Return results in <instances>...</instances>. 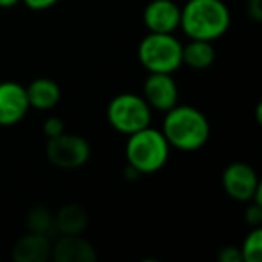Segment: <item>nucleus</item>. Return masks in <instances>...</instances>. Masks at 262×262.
<instances>
[{
    "label": "nucleus",
    "mask_w": 262,
    "mask_h": 262,
    "mask_svg": "<svg viewBox=\"0 0 262 262\" xmlns=\"http://www.w3.org/2000/svg\"><path fill=\"white\" fill-rule=\"evenodd\" d=\"M162 133L178 151H198L210 139V124L203 112L189 104H176L165 112Z\"/></svg>",
    "instance_id": "obj_1"
},
{
    "label": "nucleus",
    "mask_w": 262,
    "mask_h": 262,
    "mask_svg": "<svg viewBox=\"0 0 262 262\" xmlns=\"http://www.w3.org/2000/svg\"><path fill=\"white\" fill-rule=\"evenodd\" d=\"M182 47L172 33H149L139 45V61L147 72L172 74L183 65Z\"/></svg>",
    "instance_id": "obj_4"
},
{
    "label": "nucleus",
    "mask_w": 262,
    "mask_h": 262,
    "mask_svg": "<svg viewBox=\"0 0 262 262\" xmlns=\"http://www.w3.org/2000/svg\"><path fill=\"white\" fill-rule=\"evenodd\" d=\"M246 9H248V15H250L251 20L260 22L262 20V0H248Z\"/></svg>",
    "instance_id": "obj_22"
},
{
    "label": "nucleus",
    "mask_w": 262,
    "mask_h": 262,
    "mask_svg": "<svg viewBox=\"0 0 262 262\" xmlns=\"http://www.w3.org/2000/svg\"><path fill=\"white\" fill-rule=\"evenodd\" d=\"M51 258L54 262H95L97 253L94 244L81 235H61L52 244Z\"/></svg>",
    "instance_id": "obj_11"
},
{
    "label": "nucleus",
    "mask_w": 262,
    "mask_h": 262,
    "mask_svg": "<svg viewBox=\"0 0 262 262\" xmlns=\"http://www.w3.org/2000/svg\"><path fill=\"white\" fill-rule=\"evenodd\" d=\"M26 86L15 81L0 83V126H15L29 112Z\"/></svg>",
    "instance_id": "obj_9"
},
{
    "label": "nucleus",
    "mask_w": 262,
    "mask_h": 262,
    "mask_svg": "<svg viewBox=\"0 0 262 262\" xmlns=\"http://www.w3.org/2000/svg\"><path fill=\"white\" fill-rule=\"evenodd\" d=\"M52 243L49 235L29 232L20 237L13 246V260L16 262H45L51 258Z\"/></svg>",
    "instance_id": "obj_12"
},
{
    "label": "nucleus",
    "mask_w": 262,
    "mask_h": 262,
    "mask_svg": "<svg viewBox=\"0 0 262 262\" xmlns=\"http://www.w3.org/2000/svg\"><path fill=\"white\" fill-rule=\"evenodd\" d=\"M47 158L59 169L83 167L90 158V144L83 137L63 131L61 135L49 139Z\"/></svg>",
    "instance_id": "obj_6"
},
{
    "label": "nucleus",
    "mask_w": 262,
    "mask_h": 262,
    "mask_svg": "<svg viewBox=\"0 0 262 262\" xmlns=\"http://www.w3.org/2000/svg\"><path fill=\"white\" fill-rule=\"evenodd\" d=\"M63 131H65V122H63L59 117H49V119L43 122V133H45V137H49V139L61 135Z\"/></svg>",
    "instance_id": "obj_19"
},
{
    "label": "nucleus",
    "mask_w": 262,
    "mask_h": 262,
    "mask_svg": "<svg viewBox=\"0 0 262 262\" xmlns=\"http://www.w3.org/2000/svg\"><path fill=\"white\" fill-rule=\"evenodd\" d=\"M171 146L160 129L147 126L127 135L126 160L127 165L140 174H153L160 171L169 160Z\"/></svg>",
    "instance_id": "obj_3"
},
{
    "label": "nucleus",
    "mask_w": 262,
    "mask_h": 262,
    "mask_svg": "<svg viewBox=\"0 0 262 262\" xmlns=\"http://www.w3.org/2000/svg\"><path fill=\"white\" fill-rule=\"evenodd\" d=\"M106 115L113 129L122 135H131L151 124V106L142 95L119 94L110 101Z\"/></svg>",
    "instance_id": "obj_5"
},
{
    "label": "nucleus",
    "mask_w": 262,
    "mask_h": 262,
    "mask_svg": "<svg viewBox=\"0 0 262 262\" xmlns=\"http://www.w3.org/2000/svg\"><path fill=\"white\" fill-rule=\"evenodd\" d=\"M142 97L151 106V110L167 112L172 106L178 104V83L172 74L165 72H149L147 79L144 81Z\"/></svg>",
    "instance_id": "obj_8"
},
{
    "label": "nucleus",
    "mask_w": 262,
    "mask_h": 262,
    "mask_svg": "<svg viewBox=\"0 0 262 262\" xmlns=\"http://www.w3.org/2000/svg\"><path fill=\"white\" fill-rule=\"evenodd\" d=\"M180 27L190 40L214 41L230 27V11L223 0H187Z\"/></svg>",
    "instance_id": "obj_2"
},
{
    "label": "nucleus",
    "mask_w": 262,
    "mask_h": 262,
    "mask_svg": "<svg viewBox=\"0 0 262 262\" xmlns=\"http://www.w3.org/2000/svg\"><path fill=\"white\" fill-rule=\"evenodd\" d=\"M182 8L172 0H151L144 9V24L149 33H174L180 27Z\"/></svg>",
    "instance_id": "obj_10"
},
{
    "label": "nucleus",
    "mask_w": 262,
    "mask_h": 262,
    "mask_svg": "<svg viewBox=\"0 0 262 262\" xmlns=\"http://www.w3.org/2000/svg\"><path fill=\"white\" fill-rule=\"evenodd\" d=\"M27 230L29 232H34V233H41V235H51L52 232L56 230V225H54V215L49 208L38 207L31 208L29 214H27Z\"/></svg>",
    "instance_id": "obj_16"
},
{
    "label": "nucleus",
    "mask_w": 262,
    "mask_h": 262,
    "mask_svg": "<svg viewBox=\"0 0 262 262\" xmlns=\"http://www.w3.org/2000/svg\"><path fill=\"white\" fill-rule=\"evenodd\" d=\"M24 4L33 11H45V9L52 8L54 4H58L59 0H22Z\"/></svg>",
    "instance_id": "obj_21"
},
{
    "label": "nucleus",
    "mask_w": 262,
    "mask_h": 262,
    "mask_svg": "<svg viewBox=\"0 0 262 262\" xmlns=\"http://www.w3.org/2000/svg\"><path fill=\"white\" fill-rule=\"evenodd\" d=\"M223 187L232 200L248 203L260 187V182L251 165L244 162H233L223 172Z\"/></svg>",
    "instance_id": "obj_7"
},
{
    "label": "nucleus",
    "mask_w": 262,
    "mask_h": 262,
    "mask_svg": "<svg viewBox=\"0 0 262 262\" xmlns=\"http://www.w3.org/2000/svg\"><path fill=\"white\" fill-rule=\"evenodd\" d=\"M243 262H260L262 258V228L257 226L246 235L243 246L239 248Z\"/></svg>",
    "instance_id": "obj_17"
},
{
    "label": "nucleus",
    "mask_w": 262,
    "mask_h": 262,
    "mask_svg": "<svg viewBox=\"0 0 262 262\" xmlns=\"http://www.w3.org/2000/svg\"><path fill=\"white\" fill-rule=\"evenodd\" d=\"M217 258L221 262H243V255L237 246H225L219 251Z\"/></svg>",
    "instance_id": "obj_20"
},
{
    "label": "nucleus",
    "mask_w": 262,
    "mask_h": 262,
    "mask_svg": "<svg viewBox=\"0 0 262 262\" xmlns=\"http://www.w3.org/2000/svg\"><path fill=\"white\" fill-rule=\"evenodd\" d=\"M27 99H29V106L40 112H47L52 110L61 99V88L56 81L49 79V77H38L34 79L29 86L26 88Z\"/></svg>",
    "instance_id": "obj_13"
},
{
    "label": "nucleus",
    "mask_w": 262,
    "mask_h": 262,
    "mask_svg": "<svg viewBox=\"0 0 262 262\" xmlns=\"http://www.w3.org/2000/svg\"><path fill=\"white\" fill-rule=\"evenodd\" d=\"M54 225L61 235H81L88 225V214L81 205L69 203L54 215Z\"/></svg>",
    "instance_id": "obj_14"
},
{
    "label": "nucleus",
    "mask_w": 262,
    "mask_h": 262,
    "mask_svg": "<svg viewBox=\"0 0 262 262\" xmlns=\"http://www.w3.org/2000/svg\"><path fill=\"white\" fill-rule=\"evenodd\" d=\"M244 221H246L251 228L260 226L262 225V205L248 201V207H246V210H244Z\"/></svg>",
    "instance_id": "obj_18"
},
{
    "label": "nucleus",
    "mask_w": 262,
    "mask_h": 262,
    "mask_svg": "<svg viewBox=\"0 0 262 262\" xmlns=\"http://www.w3.org/2000/svg\"><path fill=\"white\" fill-rule=\"evenodd\" d=\"M215 49L212 41L205 40H190L182 47V63L190 69L205 70L214 63Z\"/></svg>",
    "instance_id": "obj_15"
},
{
    "label": "nucleus",
    "mask_w": 262,
    "mask_h": 262,
    "mask_svg": "<svg viewBox=\"0 0 262 262\" xmlns=\"http://www.w3.org/2000/svg\"><path fill=\"white\" fill-rule=\"evenodd\" d=\"M18 2L22 0H0V9H9V8H15Z\"/></svg>",
    "instance_id": "obj_23"
}]
</instances>
